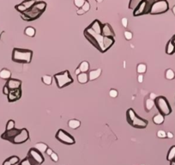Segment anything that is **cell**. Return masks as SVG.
Segmentation results:
<instances>
[{"label":"cell","mask_w":175,"mask_h":165,"mask_svg":"<svg viewBox=\"0 0 175 165\" xmlns=\"http://www.w3.org/2000/svg\"><path fill=\"white\" fill-rule=\"evenodd\" d=\"M77 81H78L79 84H82L88 83V81H89L88 80V73H83V72H81L77 76Z\"/></svg>","instance_id":"cell-22"},{"label":"cell","mask_w":175,"mask_h":165,"mask_svg":"<svg viewBox=\"0 0 175 165\" xmlns=\"http://www.w3.org/2000/svg\"><path fill=\"white\" fill-rule=\"evenodd\" d=\"M76 13H77V15H79V16H81V15H83V14H85V11L82 9V8H80V9H78L77 10V11H76Z\"/></svg>","instance_id":"cell-45"},{"label":"cell","mask_w":175,"mask_h":165,"mask_svg":"<svg viewBox=\"0 0 175 165\" xmlns=\"http://www.w3.org/2000/svg\"><path fill=\"white\" fill-rule=\"evenodd\" d=\"M3 165H11V163L9 162V160L8 159H6L4 163H3Z\"/></svg>","instance_id":"cell-50"},{"label":"cell","mask_w":175,"mask_h":165,"mask_svg":"<svg viewBox=\"0 0 175 165\" xmlns=\"http://www.w3.org/2000/svg\"><path fill=\"white\" fill-rule=\"evenodd\" d=\"M0 78L4 79V80H9L10 78H11V72L10 70L4 68L0 71Z\"/></svg>","instance_id":"cell-20"},{"label":"cell","mask_w":175,"mask_h":165,"mask_svg":"<svg viewBox=\"0 0 175 165\" xmlns=\"http://www.w3.org/2000/svg\"><path fill=\"white\" fill-rule=\"evenodd\" d=\"M8 160H9V162L11 163V165H16L20 163V158L17 156H12V157H9Z\"/></svg>","instance_id":"cell-33"},{"label":"cell","mask_w":175,"mask_h":165,"mask_svg":"<svg viewBox=\"0 0 175 165\" xmlns=\"http://www.w3.org/2000/svg\"><path fill=\"white\" fill-rule=\"evenodd\" d=\"M140 3H141V1H139V0H131V1L129 3V8H130V9L135 10L138 5H139Z\"/></svg>","instance_id":"cell-35"},{"label":"cell","mask_w":175,"mask_h":165,"mask_svg":"<svg viewBox=\"0 0 175 165\" xmlns=\"http://www.w3.org/2000/svg\"><path fill=\"white\" fill-rule=\"evenodd\" d=\"M47 152V155L51 156V155H52V154L53 153V151H52V150L51 148H47V152Z\"/></svg>","instance_id":"cell-49"},{"label":"cell","mask_w":175,"mask_h":165,"mask_svg":"<svg viewBox=\"0 0 175 165\" xmlns=\"http://www.w3.org/2000/svg\"><path fill=\"white\" fill-rule=\"evenodd\" d=\"M46 8H47V4L45 2L43 1L36 2L35 4L30 10L27 11L24 13H21V17L27 22L36 20L45 11Z\"/></svg>","instance_id":"cell-1"},{"label":"cell","mask_w":175,"mask_h":165,"mask_svg":"<svg viewBox=\"0 0 175 165\" xmlns=\"http://www.w3.org/2000/svg\"><path fill=\"white\" fill-rule=\"evenodd\" d=\"M3 93H4V95H5V96H8L9 93H10V89H9V88H8L6 85H4V88H3Z\"/></svg>","instance_id":"cell-43"},{"label":"cell","mask_w":175,"mask_h":165,"mask_svg":"<svg viewBox=\"0 0 175 165\" xmlns=\"http://www.w3.org/2000/svg\"><path fill=\"white\" fill-rule=\"evenodd\" d=\"M169 10V4L166 0L155 1L151 4L150 14L151 15H159L167 12Z\"/></svg>","instance_id":"cell-7"},{"label":"cell","mask_w":175,"mask_h":165,"mask_svg":"<svg viewBox=\"0 0 175 165\" xmlns=\"http://www.w3.org/2000/svg\"><path fill=\"white\" fill-rule=\"evenodd\" d=\"M171 41H172V43H173V44H174V45L175 46V35H174V36H173V37H172V39H171Z\"/></svg>","instance_id":"cell-52"},{"label":"cell","mask_w":175,"mask_h":165,"mask_svg":"<svg viewBox=\"0 0 175 165\" xmlns=\"http://www.w3.org/2000/svg\"><path fill=\"white\" fill-rule=\"evenodd\" d=\"M155 105L156 106L159 113L162 114L163 116H167L172 113V108L165 96H157L155 100Z\"/></svg>","instance_id":"cell-6"},{"label":"cell","mask_w":175,"mask_h":165,"mask_svg":"<svg viewBox=\"0 0 175 165\" xmlns=\"http://www.w3.org/2000/svg\"><path fill=\"white\" fill-rule=\"evenodd\" d=\"M81 126V121L78 120H76V119H73V120H70L69 122H68V127L71 129H77L78 127H80Z\"/></svg>","instance_id":"cell-24"},{"label":"cell","mask_w":175,"mask_h":165,"mask_svg":"<svg viewBox=\"0 0 175 165\" xmlns=\"http://www.w3.org/2000/svg\"><path fill=\"white\" fill-rule=\"evenodd\" d=\"M154 106H155V101L151 100L150 98H148L145 101V109L147 112H150V110L154 108Z\"/></svg>","instance_id":"cell-29"},{"label":"cell","mask_w":175,"mask_h":165,"mask_svg":"<svg viewBox=\"0 0 175 165\" xmlns=\"http://www.w3.org/2000/svg\"><path fill=\"white\" fill-rule=\"evenodd\" d=\"M125 37L127 40H131L132 39V37H133V35H132V33L130 32V31H125Z\"/></svg>","instance_id":"cell-41"},{"label":"cell","mask_w":175,"mask_h":165,"mask_svg":"<svg viewBox=\"0 0 175 165\" xmlns=\"http://www.w3.org/2000/svg\"><path fill=\"white\" fill-rule=\"evenodd\" d=\"M172 11H173V13H174V15L175 16V5L173 7V9H172Z\"/></svg>","instance_id":"cell-53"},{"label":"cell","mask_w":175,"mask_h":165,"mask_svg":"<svg viewBox=\"0 0 175 165\" xmlns=\"http://www.w3.org/2000/svg\"><path fill=\"white\" fill-rule=\"evenodd\" d=\"M29 139V132L26 128L21 129V132H19V134H17L15 139L12 140V144H21L27 142Z\"/></svg>","instance_id":"cell-11"},{"label":"cell","mask_w":175,"mask_h":165,"mask_svg":"<svg viewBox=\"0 0 175 165\" xmlns=\"http://www.w3.org/2000/svg\"><path fill=\"white\" fill-rule=\"evenodd\" d=\"M19 165H38V164H35L32 160H30V159L27 157H25L23 160H22V161L20 162Z\"/></svg>","instance_id":"cell-34"},{"label":"cell","mask_w":175,"mask_h":165,"mask_svg":"<svg viewBox=\"0 0 175 165\" xmlns=\"http://www.w3.org/2000/svg\"><path fill=\"white\" fill-rule=\"evenodd\" d=\"M174 52H175V46L172 43V41L170 40L166 46V53L168 55H172Z\"/></svg>","instance_id":"cell-23"},{"label":"cell","mask_w":175,"mask_h":165,"mask_svg":"<svg viewBox=\"0 0 175 165\" xmlns=\"http://www.w3.org/2000/svg\"><path fill=\"white\" fill-rule=\"evenodd\" d=\"M33 58V52L28 49L15 47L12 51L11 59L16 63L29 64Z\"/></svg>","instance_id":"cell-2"},{"label":"cell","mask_w":175,"mask_h":165,"mask_svg":"<svg viewBox=\"0 0 175 165\" xmlns=\"http://www.w3.org/2000/svg\"><path fill=\"white\" fill-rule=\"evenodd\" d=\"M75 73H76V76H78V75H79V74L81 73V71H80V70H79V69L77 68V69L76 70Z\"/></svg>","instance_id":"cell-51"},{"label":"cell","mask_w":175,"mask_h":165,"mask_svg":"<svg viewBox=\"0 0 175 165\" xmlns=\"http://www.w3.org/2000/svg\"><path fill=\"white\" fill-rule=\"evenodd\" d=\"M41 80L46 85H51L52 83V76L49 75H45L41 77Z\"/></svg>","instance_id":"cell-32"},{"label":"cell","mask_w":175,"mask_h":165,"mask_svg":"<svg viewBox=\"0 0 175 165\" xmlns=\"http://www.w3.org/2000/svg\"><path fill=\"white\" fill-rule=\"evenodd\" d=\"M50 157L51 159H52L53 162H58V161H59V156L57 155V153H55L54 152H53V153L51 155Z\"/></svg>","instance_id":"cell-42"},{"label":"cell","mask_w":175,"mask_h":165,"mask_svg":"<svg viewBox=\"0 0 175 165\" xmlns=\"http://www.w3.org/2000/svg\"><path fill=\"white\" fill-rule=\"evenodd\" d=\"M21 97H22V89H21L10 90V93H9V95L7 96L8 102H16V101H18Z\"/></svg>","instance_id":"cell-15"},{"label":"cell","mask_w":175,"mask_h":165,"mask_svg":"<svg viewBox=\"0 0 175 165\" xmlns=\"http://www.w3.org/2000/svg\"><path fill=\"white\" fill-rule=\"evenodd\" d=\"M21 132V129H17V128H14L12 130H9V131H6L1 135V139L2 140H7V141H10L11 143L12 142V140L15 139V137L19 134V132Z\"/></svg>","instance_id":"cell-13"},{"label":"cell","mask_w":175,"mask_h":165,"mask_svg":"<svg viewBox=\"0 0 175 165\" xmlns=\"http://www.w3.org/2000/svg\"><path fill=\"white\" fill-rule=\"evenodd\" d=\"M121 21H122V26L124 28H127V26H128V19L126 17H124V18H122Z\"/></svg>","instance_id":"cell-44"},{"label":"cell","mask_w":175,"mask_h":165,"mask_svg":"<svg viewBox=\"0 0 175 165\" xmlns=\"http://www.w3.org/2000/svg\"><path fill=\"white\" fill-rule=\"evenodd\" d=\"M88 28L94 31L95 33L98 34V35H101V31H102V24L100 23V22L99 20H95L90 25L88 26Z\"/></svg>","instance_id":"cell-17"},{"label":"cell","mask_w":175,"mask_h":165,"mask_svg":"<svg viewBox=\"0 0 175 165\" xmlns=\"http://www.w3.org/2000/svg\"><path fill=\"white\" fill-rule=\"evenodd\" d=\"M150 99H151V100H153V101H155V99H156V97H157V96H156V95H155V94H154V93H150Z\"/></svg>","instance_id":"cell-47"},{"label":"cell","mask_w":175,"mask_h":165,"mask_svg":"<svg viewBox=\"0 0 175 165\" xmlns=\"http://www.w3.org/2000/svg\"><path fill=\"white\" fill-rule=\"evenodd\" d=\"M146 71H147V65L145 64L141 63L138 64L137 67V72L139 74H143L146 72Z\"/></svg>","instance_id":"cell-30"},{"label":"cell","mask_w":175,"mask_h":165,"mask_svg":"<svg viewBox=\"0 0 175 165\" xmlns=\"http://www.w3.org/2000/svg\"><path fill=\"white\" fill-rule=\"evenodd\" d=\"M15 121L13 120H10L8 122H7V124H6V131H9V130H12L14 128H16L15 127Z\"/></svg>","instance_id":"cell-36"},{"label":"cell","mask_w":175,"mask_h":165,"mask_svg":"<svg viewBox=\"0 0 175 165\" xmlns=\"http://www.w3.org/2000/svg\"><path fill=\"white\" fill-rule=\"evenodd\" d=\"M82 9L85 11V12H88L89 10H90V4L88 1H85V4H83V6L82 7Z\"/></svg>","instance_id":"cell-40"},{"label":"cell","mask_w":175,"mask_h":165,"mask_svg":"<svg viewBox=\"0 0 175 165\" xmlns=\"http://www.w3.org/2000/svg\"><path fill=\"white\" fill-rule=\"evenodd\" d=\"M5 85L9 88L10 90H14V89H21L22 86V81L19 79H15V78H10L7 80Z\"/></svg>","instance_id":"cell-16"},{"label":"cell","mask_w":175,"mask_h":165,"mask_svg":"<svg viewBox=\"0 0 175 165\" xmlns=\"http://www.w3.org/2000/svg\"><path fill=\"white\" fill-rule=\"evenodd\" d=\"M84 4H85V0H74V4L78 9L82 8Z\"/></svg>","instance_id":"cell-37"},{"label":"cell","mask_w":175,"mask_h":165,"mask_svg":"<svg viewBox=\"0 0 175 165\" xmlns=\"http://www.w3.org/2000/svg\"><path fill=\"white\" fill-rule=\"evenodd\" d=\"M119 95V92L118 90L115 89H112L110 91H109V96L112 97V98H116Z\"/></svg>","instance_id":"cell-38"},{"label":"cell","mask_w":175,"mask_h":165,"mask_svg":"<svg viewBox=\"0 0 175 165\" xmlns=\"http://www.w3.org/2000/svg\"><path fill=\"white\" fill-rule=\"evenodd\" d=\"M101 75V69H96V70H93L91 72H89L88 73V80L89 81H94L95 79H97L99 76Z\"/></svg>","instance_id":"cell-19"},{"label":"cell","mask_w":175,"mask_h":165,"mask_svg":"<svg viewBox=\"0 0 175 165\" xmlns=\"http://www.w3.org/2000/svg\"><path fill=\"white\" fill-rule=\"evenodd\" d=\"M84 35L88 40L98 50L101 52H104V47H103V40L104 37L101 35H98L92 31L88 27L84 30Z\"/></svg>","instance_id":"cell-4"},{"label":"cell","mask_w":175,"mask_h":165,"mask_svg":"<svg viewBox=\"0 0 175 165\" xmlns=\"http://www.w3.org/2000/svg\"><path fill=\"white\" fill-rule=\"evenodd\" d=\"M165 76H166V78L168 79V80H173V79H174L175 77L174 72L172 69H167V70L166 71Z\"/></svg>","instance_id":"cell-31"},{"label":"cell","mask_w":175,"mask_h":165,"mask_svg":"<svg viewBox=\"0 0 175 165\" xmlns=\"http://www.w3.org/2000/svg\"><path fill=\"white\" fill-rule=\"evenodd\" d=\"M165 120V116H163L162 114H155L154 117H153V122L155 124V125H162Z\"/></svg>","instance_id":"cell-21"},{"label":"cell","mask_w":175,"mask_h":165,"mask_svg":"<svg viewBox=\"0 0 175 165\" xmlns=\"http://www.w3.org/2000/svg\"><path fill=\"white\" fill-rule=\"evenodd\" d=\"M78 69L81 71V72L87 73V72L89 70V63L88 61H83L82 63L79 64Z\"/></svg>","instance_id":"cell-28"},{"label":"cell","mask_w":175,"mask_h":165,"mask_svg":"<svg viewBox=\"0 0 175 165\" xmlns=\"http://www.w3.org/2000/svg\"><path fill=\"white\" fill-rule=\"evenodd\" d=\"M101 35L103 37H109V38H115V33L113 31L112 26L109 23L102 24V31Z\"/></svg>","instance_id":"cell-14"},{"label":"cell","mask_w":175,"mask_h":165,"mask_svg":"<svg viewBox=\"0 0 175 165\" xmlns=\"http://www.w3.org/2000/svg\"><path fill=\"white\" fill-rule=\"evenodd\" d=\"M115 42L114 38H109V37H104L103 40V47H104V52L107 51L109 48L113 47V45Z\"/></svg>","instance_id":"cell-18"},{"label":"cell","mask_w":175,"mask_h":165,"mask_svg":"<svg viewBox=\"0 0 175 165\" xmlns=\"http://www.w3.org/2000/svg\"><path fill=\"white\" fill-rule=\"evenodd\" d=\"M126 119L128 123L135 128L138 129H144L146 128L149 121L147 120L142 119L138 116V114L135 113L133 108H129L126 112Z\"/></svg>","instance_id":"cell-3"},{"label":"cell","mask_w":175,"mask_h":165,"mask_svg":"<svg viewBox=\"0 0 175 165\" xmlns=\"http://www.w3.org/2000/svg\"><path fill=\"white\" fill-rule=\"evenodd\" d=\"M157 137L158 138H161V139H164V138H167V132L163 130H159L157 132Z\"/></svg>","instance_id":"cell-39"},{"label":"cell","mask_w":175,"mask_h":165,"mask_svg":"<svg viewBox=\"0 0 175 165\" xmlns=\"http://www.w3.org/2000/svg\"><path fill=\"white\" fill-rule=\"evenodd\" d=\"M35 148L37 151H39V152H40V153H44L47 152V150L48 146H47V144L40 142V143H37V144H35Z\"/></svg>","instance_id":"cell-25"},{"label":"cell","mask_w":175,"mask_h":165,"mask_svg":"<svg viewBox=\"0 0 175 165\" xmlns=\"http://www.w3.org/2000/svg\"><path fill=\"white\" fill-rule=\"evenodd\" d=\"M167 159L169 162H172V161H174L175 159V145L172 146L169 149L168 153H167Z\"/></svg>","instance_id":"cell-27"},{"label":"cell","mask_w":175,"mask_h":165,"mask_svg":"<svg viewBox=\"0 0 175 165\" xmlns=\"http://www.w3.org/2000/svg\"><path fill=\"white\" fill-rule=\"evenodd\" d=\"M167 138H168V139H173V138H174V134H173L172 132H167Z\"/></svg>","instance_id":"cell-48"},{"label":"cell","mask_w":175,"mask_h":165,"mask_svg":"<svg viewBox=\"0 0 175 165\" xmlns=\"http://www.w3.org/2000/svg\"><path fill=\"white\" fill-rule=\"evenodd\" d=\"M138 83H143V74H139L138 75Z\"/></svg>","instance_id":"cell-46"},{"label":"cell","mask_w":175,"mask_h":165,"mask_svg":"<svg viewBox=\"0 0 175 165\" xmlns=\"http://www.w3.org/2000/svg\"><path fill=\"white\" fill-rule=\"evenodd\" d=\"M142 165H144V164H142Z\"/></svg>","instance_id":"cell-54"},{"label":"cell","mask_w":175,"mask_h":165,"mask_svg":"<svg viewBox=\"0 0 175 165\" xmlns=\"http://www.w3.org/2000/svg\"><path fill=\"white\" fill-rule=\"evenodd\" d=\"M56 139L59 142H61L64 144H68V145L74 144L76 143L75 139L70 133H68L67 132H65L63 129L58 130V132L56 133Z\"/></svg>","instance_id":"cell-8"},{"label":"cell","mask_w":175,"mask_h":165,"mask_svg":"<svg viewBox=\"0 0 175 165\" xmlns=\"http://www.w3.org/2000/svg\"><path fill=\"white\" fill-rule=\"evenodd\" d=\"M54 79L59 89H63L73 83V78L71 76L69 71H64L62 72L55 74Z\"/></svg>","instance_id":"cell-5"},{"label":"cell","mask_w":175,"mask_h":165,"mask_svg":"<svg viewBox=\"0 0 175 165\" xmlns=\"http://www.w3.org/2000/svg\"><path fill=\"white\" fill-rule=\"evenodd\" d=\"M35 33H36L35 28L34 27H31V26L27 27L25 30H24V34L27 36H29V37H34L35 35Z\"/></svg>","instance_id":"cell-26"},{"label":"cell","mask_w":175,"mask_h":165,"mask_svg":"<svg viewBox=\"0 0 175 165\" xmlns=\"http://www.w3.org/2000/svg\"><path fill=\"white\" fill-rule=\"evenodd\" d=\"M36 1L35 0H30V1H23L22 4L16 5V10L20 13H24L27 11L30 10L35 4Z\"/></svg>","instance_id":"cell-12"},{"label":"cell","mask_w":175,"mask_h":165,"mask_svg":"<svg viewBox=\"0 0 175 165\" xmlns=\"http://www.w3.org/2000/svg\"><path fill=\"white\" fill-rule=\"evenodd\" d=\"M151 4L149 1L147 0H143L141 1V3L139 4L138 7L134 10L133 11V16H139L142 15H145V14H150V7Z\"/></svg>","instance_id":"cell-9"},{"label":"cell","mask_w":175,"mask_h":165,"mask_svg":"<svg viewBox=\"0 0 175 165\" xmlns=\"http://www.w3.org/2000/svg\"><path fill=\"white\" fill-rule=\"evenodd\" d=\"M27 157L30 160H32L35 164H36L38 165H41L44 163V161H45L44 157L42 156V153L40 152L35 148H31L28 151Z\"/></svg>","instance_id":"cell-10"}]
</instances>
